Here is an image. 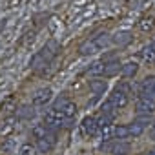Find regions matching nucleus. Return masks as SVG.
I'll return each mask as SVG.
<instances>
[{
  "instance_id": "obj_24",
  "label": "nucleus",
  "mask_w": 155,
  "mask_h": 155,
  "mask_svg": "<svg viewBox=\"0 0 155 155\" xmlns=\"http://www.w3.org/2000/svg\"><path fill=\"white\" fill-rule=\"evenodd\" d=\"M133 122H137V124H140V126H146V124H153L151 122V115H139Z\"/></svg>"
},
{
  "instance_id": "obj_29",
  "label": "nucleus",
  "mask_w": 155,
  "mask_h": 155,
  "mask_svg": "<svg viewBox=\"0 0 155 155\" xmlns=\"http://www.w3.org/2000/svg\"><path fill=\"white\" fill-rule=\"evenodd\" d=\"M139 155H146V151H144V153H139Z\"/></svg>"
},
{
  "instance_id": "obj_4",
  "label": "nucleus",
  "mask_w": 155,
  "mask_h": 155,
  "mask_svg": "<svg viewBox=\"0 0 155 155\" xmlns=\"http://www.w3.org/2000/svg\"><path fill=\"white\" fill-rule=\"evenodd\" d=\"M51 99H53L51 88H40L31 95V104L33 106H46V104L51 102Z\"/></svg>"
},
{
  "instance_id": "obj_13",
  "label": "nucleus",
  "mask_w": 155,
  "mask_h": 155,
  "mask_svg": "<svg viewBox=\"0 0 155 155\" xmlns=\"http://www.w3.org/2000/svg\"><path fill=\"white\" fill-rule=\"evenodd\" d=\"M90 90H91L95 95H102V93L108 90V82H106V81H97V79H93V81H90Z\"/></svg>"
},
{
  "instance_id": "obj_27",
  "label": "nucleus",
  "mask_w": 155,
  "mask_h": 155,
  "mask_svg": "<svg viewBox=\"0 0 155 155\" xmlns=\"http://www.w3.org/2000/svg\"><path fill=\"white\" fill-rule=\"evenodd\" d=\"M146 155H155V150H151V151H146Z\"/></svg>"
},
{
  "instance_id": "obj_18",
  "label": "nucleus",
  "mask_w": 155,
  "mask_h": 155,
  "mask_svg": "<svg viewBox=\"0 0 155 155\" xmlns=\"http://www.w3.org/2000/svg\"><path fill=\"white\" fill-rule=\"evenodd\" d=\"M49 131H53V130H49L46 124H37V126L33 128V137H35V139H42V137H46Z\"/></svg>"
},
{
  "instance_id": "obj_17",
  "label": "nucleus",
  "mask_w": 155,
  "mask_h": 155,
  "mask_svg": "<svg viewBox=\"0 0 155 155\" xmlns=\"http://www.w3.org/2000/svg\"><path fill=\"white\" fill-rule=\"evenodd\" d=\"M139 28H140V31H153V28H155V18L153 17H148V18H142L140 22H139Z\"/></svg>"
},
{
  "instance_id": "obj_23",
  "label": "nucleus",
  "mask_w": 155,
  "mask_h": 155,
  "mask_svg": "<svg viewBox=\"0 0 155 155\" xmlns=\"http://www.w3.org/2000/svg\"><path fill=\"white\" fill-rule=\"evenodd\" d=\"M128 126H130V137H140L144 133V126H140L137 122H131Z\"/></svg>"
},
{
  "instance_id": "obj_1",
  "label": "nucleus",
  "mask_w": 155,
  "mask_h": 155,
  "mask_svg": "<svg viewBox=\"0 0 155 155\" xmlns=\"http://www.w3.org/2000/svg\"><path fill=\"white\" fill-rule=\"evenodd\" d=\"M110 44H111V37H110L108 33H99V35H95L93 38H88L86 42H82L81 48H79V53L84 55V57L95 55V53H99V51H104Z\"/></svg>"
},
{
  "instance_id": "obj_10",
  "label": "nucleus",
  "mask_w": 155,
  "mask_h": 155,
  "mask_svg": "<svg viewBox=\"0 0 155 155\" xmlns=\"http://www.w3.org/2000/svg\"><path fill=\"white\" fill-rule=\"evenodd\" d=\"M119 71H122V64L119 60H110L106 62V68H104V79H111V77H115Z\"/></svg>"
},
{
  "instance_id": "obj_20",
  "label": "nucleus",
  "mask_w": 155,
  "mask_h": 155,
  "mask_svg": "<svg viewBox=\"0 0 155 155\" xmlns=\"http://www.w3.org/2000/svg\"><path fill=\"white\" fill-rule=\"evenodd\" d=\"M37 146L35 144H31V142H26V144H22L20 146V150H18V155H37Z\"/></svg>"
},
{
  "instance_id": "obj_14",
  "label": "nucleus",
  "mask_w": 155,
  "mask_h": 155,
  "mask_svg": "<svg viewBox=\"0 0 155 155\" xmlns=\"http://www.w3.org/2000/svg\"><path fill=\"white\" fill-rule=\"evenodd\" d=\"M58 111H62L68 119H75V115H77V104L69 99V101H68V102H66V104L58 110Z\"/></svg>"
},
{
  "instance_id": "obj_21",
  "label": "nucleus",
  "mask_w": 155,
  "mask_h": 155,
  "mask_svg": "<svg viewBox=\"0 0 155 155\" xmlns=\"http://www.w3.org/2000/svg\"><path fill=\"white\" fill-rule=\"evenodd\" d=\"M111 120H113V115L102 113V115L97 119V124H99V128H101V130H104V128H110V126H111Z\"/></svg>"
},
{
  "instance_id": "obj_26",
  "label": "nucleus",
  "mask_w": 155,
  "mask_h": 155,
  "mask_svg": "<svg viewBox=\"0 0 155 155\" xmlns=\"http://www.w3.org/2000/svg\"><path fill=\"white\" fill-rule=\"evenodd\" d=\"M150 137H151V139L155 140V122L151 124V130H150Z\"/></svg>"
},
{
  "instance_id": "obj_11",
  "label": "nucleus",
  "mask_w": 155,
  "mask_h": 155,
  "mask_svg": "<svg viewBox=\"0 0 155 155\" xmlns=\"http://www.w3.org/2000/svg\"><path fill=\"white\" fill-rule=\"evenodd\" d=\"M104 68H106V62H104V60H97V62L90 64L88 73H90L91 77H102V75H104Z\"/></svg>"
},
{
  "instance_id": "obj_28",
  "label": "nucleus",
  "mask_w": 155,
  "mask_h": 155,
  "mask_svg": "<svg viewBox=\"0 0 155 155\" xmlns=\"http://www.w3.org/2000/svg\"><path fill=\"white\" fill-rule=\"evenodd\" d=\"M150 46H151V48H153V49H155V40H153V42H151V44H150Z\"/></svg>"
},
{
  "instance_id": "obj_15",
  "label": "nucleus",
  "mask_w": 155,
  "mask_h": 155,
  "mask_svg": "<svg viewBox=\"0 0 155 155\" xmlns=\"http://www.w3.org/2000/svg\"><path fill=\"white\" fill-rule=\"evenodd\" d=\"M17 115L20 117V119H33L35 117V106L31 104H26V106H22V108H18L17 110Z\"/></svg>"
},
{
  "instance_id": "obj_8",
  "label": "nucleus",
  "mask_w": 155,
  "mask_h": 155,
  "mask_svg": "<svg viewBox=\"0 0 155 155\" xmlns=\"http://www.w3.org/2000/svg\"><path fill=\"white\" fill-rule=\"evenodd\" d=\"M81 128H82V133L84 135H88V137H93V135H97L99 133V124H97V119H93V117H86L82 122H81Z\"/></svg>"
},
{
  "instance_id": "obj_2",
  "label": "nucleus",
  "mask_w": 155,
  "mask_h": 155,
  "mask_svg": "<svg viewBox=\"0 0 155 155\" xmlns=\"http://www.w3.org/2000/svg\"><path fill=\"white\" fill-rule=\"evenodd\" d=\"M60 49V46H58V42L57 40H48L46 44H44V48L33 57V60H31V68L33 69H40V68H46L53 58H55V55H57V51Z\"/></svg>"
},
{
  "instance_id": "obj_5",
  "label": "nucleus",
  "mask_w": 155,
  "mask_h": 155,
  "mask_svg": "<svg viewBox=\"0 0 155 155\" xmlns=\"http://www.w3.org/2000/svg\"><path fill=\"white\" fill-rule=\"evenodd\" d=\"M55 144H57V133L55 131H49L46 137L37 139V142H35V146H37V150L40 153H49L55 148Z\"/></svg>"
},
{
  "instance_id": "obj_3",
  "label": "nucleus",
  "mask_w": 155,
  "mask_h": 155,
  "mask_svg": "<svg viewBox=\"0 0 155 155\" xmlns=\"http://www.w3.org/2000/svg\"><path fill=\"white\" fill-rule=\"evenodd\" d=\"M126 104H128V95L122 93L120 90H115V91L108 97V101L104 102V106H102V113L113 115L111 110H122Z\"/></svg>"
},
{
  "instance_id": "obj_25",
  "label": "nucleus",
  "mask_w": 155,
  "mask_h": 155,
  "mask_svg": "<svg viewBox=\"0 0 155 155\" xmlns=\"http://www.w3.org/2000/svg\"><path fill=\"white\" fill-rule=\"evenodd\" d=\"M117 90H120V91H122V93H126V95H131V91H133V88H131L128 82H120Z\"/></svg>"
},
{
  "instance_id": "obj_22",
  "label": "nucleus",
  "mask_w": 155,
  "mask_h": 155,
  "mask_svg": "<svg viewBox=\"0 0 155 155\" xmlns=\"http://www.w3.org/2000/svg\"><path fill=\"white\" fill-rule=\"evenodd\" d=\"M128 151H130V144H128V142L119 140V144L113 146V153H115V155H126Z\"/></svg>"
},
{
  "instance_id": "obj_16",
  "label": "nucleus",
  "mask_w": 155,
  "mask_h": 155,
  "mask_svg": "<svg viewBox=\"0 0 155 155\" xmlns=\"http://www.w3.org/2000/svg\"><path fill=\"white\" fill-rule=\"evenodd\" d=\"M113 137H115V139H119V140L128 139V137H130V126H126V124L115 126V128H113Z\"/></svg>"
},
{
  "instance_id": "obj_12",
  "label": "nucleus",
  "mask_w": 155,
  "mask_h": 155,
  "mask_svg": "<svg viewBox=\"0 0 155 155\" xmlns=\"http://www.w3.org/2000/svg\"><path fill=\"white\" fill-rule=\"evenodd\" d=\"M137 71H139V64L133 62V60H130V62L122 64V71H120V73H122L124 77H128V79H131V77L137 75Z\"/></svg>"
},
{
  "instance_id": "obj_7",
  "label": "nucleus",
  "mask_w": 155,
  "mask_h": 155,
  "mask_svg": "<svg viewBox=\"0 0 155 155\" xmlns=\"http://www.w3.org/2000/svg\"><path fill=\"white\" fill-rule=\"evenodd\" d=\"M140 97L155 101V77L153 75L146 77V79L140 82Z\"/></svg>"
},
{
  "instance_id": "obj_19",
  "label": "nucleus",
  "mask_w": 155,
  "mask_h": 155,
  "mask_svg": "<svg viewBox=\"0 0 155 155\" xmlns=\"http://www.w3.org/2000/svg\"><path fill=\"white\" fill-rule=\"evenodd\" d=\"M140 57H142V60L153 64V62H155V49H153L151 46H146V48L140 51Z\"/></svg>"
},
{
  "instance_id": "obj_9",
  "label": "nucleus",
  "mask_w": 155,
  "mask_h": 155,
  "mask_svg": "<svg viewBox=\"0 0 155 155\" xmlns=\"http://www.w3.org/2000/svg\"><path fill=\"white\" fill-rule=\"evenodd\" d=\"M131 40H133V37H131V33H128V31H117V33L111 37V44H115V46H119V48L128 46Z\"/></svg>"
},
{
  "instance_id": "obj_6",
  "label": "nucleus",
  "mask_w": 155,
  "mask_h": 155,
  "mask_svg": "<svg viewBox=\"0 0 155 155\" xmlns=\"http://www.w3.org/2000/svg\"><path fill=\"white\" fill-rule=\"evenodd\" d=\"M135 110H137L139 115H151L155 111V101L146 99V97H139L137 104H135Z\"/></svg>"
}]
</instances>
